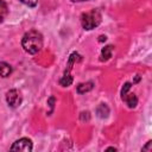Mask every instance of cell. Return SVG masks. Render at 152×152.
<instances>
[{
    "mask_svg": "<svg viewBox=\"0 0 152 152\" xmlns=\"http://www.w3.org/2000/svg\"><path fill=\"white\" fill-rule=\"evenodd\" d=\"M131 83L129 82H126L121 89V99L122 101L127 104L128 108H134L137 104H138V97L135 96V94L133 93H129V89H131Z\"/></svg>",
    "mask_w": 152,
    "mask_h": 152,
    "instance_id": "cell-4",
    "label": "cell"
},
{
    "mask_svg": "<svg viewBox=\"0 0 152 152\" xmlns=\"http://www.w3.org/2000/svg\"><path fill=\"white\" fill-rule=\"evenodd\" d=\"M33 148V145H32V141L27 138H21L17 141L13 142V145L11 146V151H32Z\"/></svg>",
    "mask_w": 152,
    "mask_h": 152,
    "instance_id": "cell-6",
    "label": "cell"
},
{
    "mask_svg": "<svg viewBox=\"0 0 152 152\" xmlns=\"http://www.w3.org/2000/svg\"><path fill=\"white\" fill-rule=\"evenodd\" d=\"M96 114H97L99 118L106 119V118L108 116V114H109V108H108V106H107L106 103H100L99 107L96 108Z\"/></svg>",
    "mask_w": 152,
    "mask_h": 152,
    "instance_id": "cell-7",
    "label": "cell"
},
{
    "mask_svg": "<svg viewBox=\"0 0 152 152\" xmlns=\"http://www.w3.org/2000/svg\"><path fill=\"white\" fill-rule=\"evenodd\" d=\"M139 80H140V77H139V76H137V77H135V80L133 81V83H137V82H139Z\"/></svg>",
    "mask_w": 152,
    "mask_h": 152,
    "instance_id": "cell-15",
    "label": "cell"
},
{
    "mask_svg": "<svg viewBox=\"0 0 152 152\" xmlns=\"http://www.w3.org/2000/svg\"><path fill=\"white\" fill-rule=\"evenodd\" d=\"M72 2H82V1H88V0H71Z\"/></svg>",
    "mask_w": 152,
    "mask_h": 152,
    "instance_id": "cell-16",
    "label": "cell"
},
{
    "mask_svg": "<svg viewBox=\"0 0 152 152\" xmlns=\"http://www.w3.org/2000/svg\"><path fill=\"white\" fill-rule=\"evenodd\" d=\"M12 72V66L6 63V62H1L0 63V76L1 77H8Z\"/></svg>",
    "mask_w": 152,
    "mask_h": 152,
    "instance_id": "cell-9",
    "label": "cell"
},
{
    "mask_svg": "<svg viewBox=\"0 0 152 152\" xmlns=\"http://www.w3.org/2000/svg\"><path fill=\"white\" fill-rule=\"evenodd\" d=\"M48 104L50 106V108H51V110H50V113L53 110V104H55V97L53 96H51L49 100H48Z\"/></svg>",
    "mask_w": 152,
    "mask_h": 152,
    "instance_id": "cell-13",
    "label": "cell"
},
{
    "mask_svg": "<svg viewBox=\"0 0 152 152\" xmlns=\"http://www.w3.org/2000/svg\"><path fill=\"white\" fill-rule=\"evenodd\" d=\"M21 46L30 55L38 53L43 48V36H42V33L36 31V30H31V31L26 32L24 34L23 39H21Z\"/></svg>",
    "mask_w": 152,
    "mask_h": 152,
    "instance_id": "cell-1",
    "label": "cell"
},
{
    "mask_svg": "<svg viewBox=\"0 0 152 152\" xmlns=\"http://www.w3.org/2000/svg\"><path fill=\"white\" fill-rule=\"evenodd\" d=\"M19 1L23 2L24 5L28 6V7H34L37 5V2H38V0H19Z\"/></svg>",
    "mask_w": 152,
    "mask_h": 152,
    "instance_id": "cell-11",
    "label": "cell"
},
{
    "mask_svg": "<svg viewBox=\"0 0 152 152\" xmlns=\"http://www.w3.org/2000/svg\"><path fill=\"white\" fill-rule=\"evenodd\" d=\"M106 39H107L106 36H100L99 37V42H106Z\"/></svg>",
    "mask_w": 152,
    "mask_h": 152,
    "instance_id": "cell-14",
    "label": "cell"
},
{
    "mask_svg": "<svg viewBox=\"0 0 152 152\" xmlns=\"http://www.w3.org/2000/svg\"><path fill=\"white\" fill-rule=\"evenodd\" d=\"M112 51H113V46L112 45H107L101 50V61H108L112 57Z\"/></svg>",
    "mask_w": 152,
    "mask_h": 152,
    "instance_id": "cell-10",
    "label": "cell"
},
{
    "mask_svg": "<svg viewBox=\"0 0 152 152\" xmlns=\"http://www.w3.org/2000/svg\"><path fill=\"white\" fill-rule=\"evenodd\" d=\"M93 88H94V83H93L91 81L84 82V83H80V84L77 86V93H78V94H84V93L90 91Z\"/></svg>",
    "mask_w": 152,
    "mask_h": 152,
    "instance_id": "cell-8",
    "label": "cell"
},
{
    "mask_svg": "<svg viewBox=\"0 0 152 152\" xmlns=\"http://www.w3.org/2000/svg\"><path fill=\"white\" fill-rule=\"evenodd\" d=\"M0 23H2V15H0Z\"/></svg>",
    "mask_w": 152,
    "mask_h": 152,
    "instance_id": "cell-18",
    "label": "cell"
},
{
    "mask_svg": "<svg viewBox=\"0 0 152 152\" xmlns=\"http://www.w3.org/2000/svg\"><path fill=\"white\" fill-rule=\"evenodd\" d=\"M80 59H81V56H80L77 52H72V53L70 55L69 61H68V64H66V69H65L63 76L61 77V80H59V84H61L62 87H69V86L72 83V76H71L70 71H71L72 65L75 64V62H77V61H80Z\"/></svg>",
    "mask_w": 152,
    "mask_h": 152,
    "instance_id": "cell-3",
    "label": "cell"
},
{
    "mask_svg": "<svg viewBox=\"0 0 152 152\" xmlns=\"http://www.w3.org/2000/svg\"><path fill=\"white\" fill-rule=\"evenodd\" d=\"M23 101L21 94L17 89H11L6 93V102L11 108H17L20 106Z\"/></svg>",
    "mask_w": 152,
    "mask_h": 152,
    "instance_id": "cell-5",
    "label": "cell"
},
{
    "mask_svg": "<svg viewBox=\"0 0 152 152\" xmlns=\"http://www.w3.org/2000/svg\"><path fill=\"white\" fill-rule=\"evenodd\" d=\"M141 151H148V152H151V151H152V141H151V140L147 141L146 145L141 148Z\"/></svg>",
    "mask_w": 152,
    "mask_h": 152,
    "instance_id": "cell-12",
    "label": "cell"
},
{
    "mask_svg": "<svg viewBox=\"0 0 152 152\" xmlns=\"http://www.w3.org/2000/svg\"><path fill=\"white\" fill-rule=\"evenodd\" d=\"M102 15L99 10H91L81 15V24L84 30H93L101 24Z\"/></svg>",
    "mask_w": 152,
    "mask_h": 152,
    "instance_id": "cell-2",
    "label": "cell"
},
{
    "mask_svg": "<svg viewBox=\"0 0 152 152\" xmlns=\"http://www.w3.org/2000/svg\"><path fill=\"white\" fill-rule=\"evenodd\" d=\"M107 150H108V151H115L116 148H115V147H108Z\"/></svg>",
    "mask_w": 152,
    "mask_h": 152,
    "instance_id": "cell-17",
    "label": "cell"
}]
</instances>
